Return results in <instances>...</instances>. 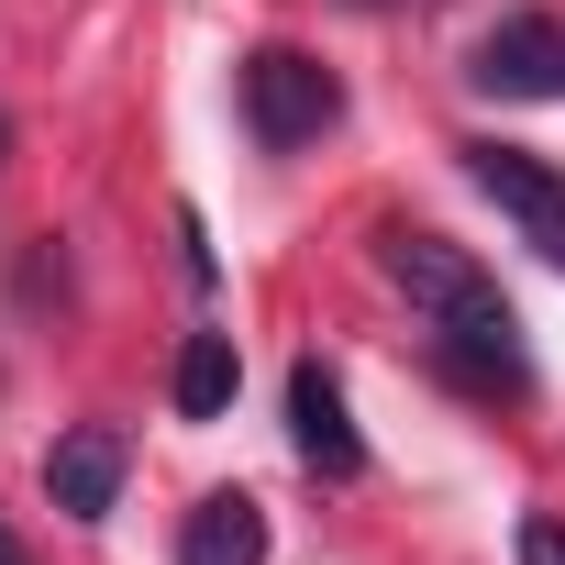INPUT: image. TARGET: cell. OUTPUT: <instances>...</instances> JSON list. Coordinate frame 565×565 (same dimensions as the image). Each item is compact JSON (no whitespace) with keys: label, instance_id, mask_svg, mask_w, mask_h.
Segmentation results:
<instances>
[{"label":"cell","instance_id":"cell-4","mask_svg":"<svg viewBox=\"0 0 565 565\" xmlns=\"http://www.w3.org/2000/svg\"><path fill=\"white\" fill-rule=\"evenodd\" d=\"M466 78H477V89H499V100H565V23H543V12L488 23Z\"/></svg>","mask_w":565,"mask_h":565},{"label":"cell","instance_id":"cell-5","mask_svg":"<svg viewBox=\"0 0 565 565\" xmlns=\"http://www.w3.org/2000/svg\"><path fill=\"white\" fill-rule=\"evenodd\" d=\"M289 444H300V466H311V477H355V466H366L355 411H344V377H333L322 355H300V366H289Z\"/></svg>","mask_w":565,"mask_h":565},{"label":"cell","instance_id":"cell-7","mask_svg":"<svg viewBox=\"0 0 565 565\" xmlns=\"http://www.w3.org/2000/svg\"><path fill=\"white\" fill-rule=\"evenodd\" d=\"M178 565H266V510L244 488H211L178 532Z\"/></svg>","mask_w":565,"mask_h":565},{"label":"cell","instance_id":"cell-1","mask_svg":"<svg viewBox=\"0 0 565 565\" xmlns=\"http://www.w3.org/2000/svg\"><path fill=\"white\" fill-rule=\"evenodd\" d=\"M377 266L399 277V300H411V311L433 322V355H444V377H455V388H477V399H521V388H532L521 322H510L499 277H488V266H477L466 244L388 222V233H377Z\"/></svg>","mask_w":565,"mask_h":565},{"label":"cell","instance_id":"cell-6","mask_svg":"<svg viewBox=\"0 0 565 565\" xmlns=\"http://www.w3.org/2000/svg\"><path fill=\"white\" fill-rule=\"evenodd\" d=\"M45 488H56V510H67V521H100V510L122 499V433H111V422H78V433H56V455H45Z\"/></svg>","mask_w":565,"mask_h":565},{"label":"cell","instance_id":"cell-2","mask_svg":"<svg viewBox=\"0 0 565 565\" xmlns=\"http://www.w3.org/2000/svg\"><path fill=\"white\" fill-rule=\"evenodd\" d=\"M333 111H344V89H333V67L322 56H300V45H255L244 56V134L255 145H311V134H333Z\"/></svg>","mask_w":565,"mask_h":565},{"label":"cell","instance_id":"cell-10","mask_svg":"<svg viewBox=\"0 0 565 565\" xmlns=\"http://www.w3.org/2000/svg\"><path fill=\"white\" fill-rule=\"evenodd\" d=\"M0 565H23V543H12V532H0Z\"/></svg>","mask_w":565,"mask_h":565},{"label":"cell","instance_id":"cell-8","mask_svg":"<svg viewBox=\"0 0 565 565\" xmlns=\"http://www.w3.org/2000/svg\"><path fill=\"white\" fill-rule=\"evenodd\" d=\"M233 388H244L233 333H189V344H178V422H222V411H233Z\"/></svg>","mask_w":565,"mask_h":565},{"label":"cell","instance_id":"cell-9","mask_svg":"<svg viewBox=\"0 0 565 565\" xmlns=\"http://www.w3.org/2000/svg\"><path fill=\"white\" fill-rule=\"evenodd\" d=\"M521 565H565V521H521Z\"/></svg>","mask_w":565,"mask_h":565},{"label":"cell","instance_id":"cell-3","mask_svg":"<svg viewBox=\"0 0 565 565\" xmlns=\"http://www.w3.org/2000/svg\"><path fill=\"white\" fill-rule=\"evenodd\" d=\"M466 178L521 222V244H543V266H565V178L521 145H466Z\"/></svg>","mask_w":565,"mask_h":565}]
</instances>
